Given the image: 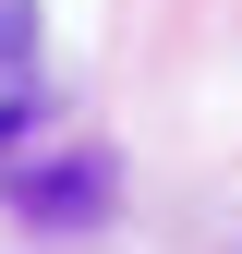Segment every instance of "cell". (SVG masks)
I'll use <instances>...</instances> for the list:
<instances>
[{"instance_id": "obj_1", "label": "cell", "mask_w": 242, "mask_h": 254, "mask_svg": "<svg viewBox=\"0 0 242 254\" xmlns=\"http://www.w3.org/2000/svg\"><path fill=\"white\" fill-rule=\"evenodd\" d=\"M12 206L37 230H85L109 206V157H49V170H12Z\"/></svg>"}, {"instance_id": "obj_2", "label": "cell", "mask_w": 242, "mask_h": 254, "mask_svg": "<svg viewBox=\"0 0 242 254\" xmlns=\"http://www.w3.org/2000/svg\"><path fill=\"white\" fill-rule=\"evenodd\" d=\"M37 61V0H0V73Z\"/></svg>"}, {"instance_id": "obj_3", "label": "cell", "mask_w": 242, "mask_h": 254, "mask_svg": "<svg viewBox=\"0 0 242 254\" xmlns=\"http://www.w3.org/2000/svg\"><path fill=\"white\" fill-rule=\"evenodd\" d=\"M24 109H37V97H0V145H12V133H24Z\"/></svg>"}]
</instances>
